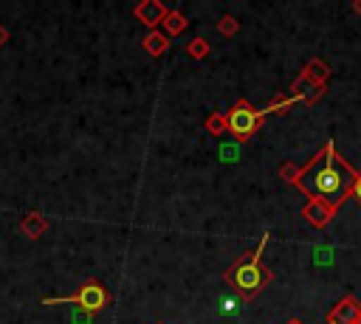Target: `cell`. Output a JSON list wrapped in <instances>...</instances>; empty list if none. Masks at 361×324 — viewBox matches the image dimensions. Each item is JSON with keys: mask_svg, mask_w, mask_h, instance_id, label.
Instances as JSON below:
<instances>
[{"mask_svg": "<svg viewBox=\"0 0 361 324\" xmlns=\"http://www.w3.org/2000/svg\"><path fill=\"white\" fill-rule=\"evenodd\" d=\"M71 316H73V318H71L73 324H90V321H93V318H90V313H87V310H82V307H79L76 313H71Z\"/></svg>", "mask_w": 361, "mask_h": 324, "instance_id": "9a60e30c", "label": "cell"}, {"mask_svg": "<svg viewBox=\"0 0 361 324\" xmlns=\"http://www.w3.org/2000/svg\"><path fill=\"white\" fill-rule=\"evenodd\" d=\"M133 14H135L138 23L147 25V31H155V25L164 23V17L169 14V8H166L161 0H141V3H135Z\"/></svg>", "mask_w": 361, "mask_h": 324, "instance_id": "52a82bcc", "label": "cell"}, {"mask_svg": "<svg viewBox=\"0 0 361 324\" xmlns=\"http://www.w3.org/2000/svg\"><path fill=\"white\" fill-rule=\"evenodd\" d=\"M265 245H268V234H262L259 245H257L251 254L240 256V259L223 273L226 285H228L243 301L259 296V293L271 285V270L262 265V251H265Z\"/></svg>", "mask_w": 361, "mask_h": 324, "instance_id": "7a4b0ae2", "label": "cell"}, {"mask_svg": "<svg viewBox=\"0 0 361 324\" xmlns=\"http://www.w3.org/2000/svg\"><path fill=\"white\" fill-rule=\"evenodd\" d=\"M338 214V208L322 197H307V203L302 206V217L313 225V228H327L333 223V217Z\"/></svg>", "mask_w": 361, "mask_h": 324, "instance_id": "5b68a950", "label": "cell"}, {"mask_svg": "<svg viewBox=\"0 0 361 324\" xmlns=\"http://www.w3.org/2000/svg\"><path fill=\"white\" fill-rule=\"evenodd\" d=\"M141 45H144V51H147L149 56H161V54H166V48H169V37H166L164 31H147L144 39H141Z\"/></svg>", "mask_w": 361, "mask_h": 324, "instance_id": "30bf717a", "label": "cell"}, {"mask_svg": "<svg viewBox=\"0 0 361 324\" xmlns=\"http://www.w3.org/2000/svg\"><path fill=\"white\" fill-rule=\"evenodd\" d=\"M186 54H189L192 59H206V56L212 54V45H209L206 37H195V39L186 45Z\"/></svg>", "mask_w": 361, "mask_h": 324, "instance_id": "4fadbf2b", "label": "cell"}, {"mask_svg": "<svg viewBox=\"0 0 361 324\" xmlns=\"http://www.w3.org/2000/svg\"><path fill=\"white\" fill-rule=\"evenodd\" d=\"M355 175H358V169L350 166V161L336 152L333 141H327L319 149V155L305 166H293V163L279 166V177L282 180H288L290 186L302 189L307 197H322V200L333 203L336 208H341L353 197Z\"/></svg>", "mask_w": 361, "mask_h": 324, "instance_id": "6da1fadb", "label": "cell"}, {"mask_svg": "<svg viewBox=\"0 0 361 324\" xmlns=\"http://www.w3.org/2000/svg\"><path fill=\"white\" fill-rule=\"evenodd\" d=\"M217 31H220L223 37H234V34L240 31V20H237L234 14H223V17L217 20Z\"/></svg>", "mask_w": 361, "mask_h": 324, "instance_id": "5bb4252c", "label": "cell"}, {"mask_svg": "<svg viewBox=\"0 0 361 324\" xmlns=\"http://www.w3.org/2000/svg\"><path fill=\"white\" fill-rule=\"evenodd\" d=\"M164 34L166 37H178V34H183L186 31V25H189V20H186V14L180 11V8H169V14L164 17Z\"/></svg>", "mask_w": 361, "mask_h": 324, "instance_id": "8fae6325", "label": "cell"}, {"mask_svg": "<svg viewBox=\"0 0 361 324\" xmlns=\"http://www.w3.org/2000/svg\"><path fill=\"white\" fill-rule=\"evenodd\" d=\"M6 42H8V28H6L3 23H0V48H3Z\"/></svg>", "mask_w": 361, "mask_h": 324, "instance_id": "ac0fdd59", "label": "cell"}, {"mask_svg": "<svg viewBox=\"0 0 361 324\" xmlns=\"http://www.w3.org/2000/svg\"><path fill=\"white\" fill-rule=\"evenodd\" d=\"M288 324H302V321H299V318L293 316V318H288Z\"/></svg>", "mask_w": 361, "mask_h": 324, "instance_id": "ffe728a7", "label": "cell"}, {"mask_svg": "<svg viewBox=\"0 0 361 324\" xmlns=\"http://www.w3.org/2000/svg\"><path fill=\"white\" fill-rule=\"evenodd\" d=\"M76 304V307H82V310H87V313H96V310H102V307H107L110 304V290L99 282V279H87L76 293H71V296H51V299H42V304L45 307H51V304Z\"/></svg>", "mask_w": 361, "mask_h": 324, "instance_id": "277c9868", "label": "cell"}, {"mask_svg": "<svg viewBox=\"0 0 361 324\" xmlns=\"http://www.w3.org/2000/svg\"><path fill=\"white\" fill-rule=\"evenodd\" d=\"M353 197H355L358 206H361V169H358V175H355V180H353Z\"/></svg>", "mask_w": 361, "mask_h": 324, "instance_id": "2e32d148", "label": "cell"}, {"mask_svg": "<svg viewBox=\"0 0 361 324\" xmlns=\"http://www.w3.org/2000/svg\"><path fill=\"white\" fill-rule=\"evenodd\" d=\"M20 228H23V234H25V237L39 239V237L48 231V220H45L39 211H31V214H25V217L20 220Z\"/></svg>", "mask_w": 361, "mask_h": 324, "instance_id": "9c48e42d", "label": "cell"}, {"mask_svg": "<svg viewBox=\"0 0 361 324\" xmlns=\"http://www.w3.org/2000/svg\"><path fill=\"white\" fill-rule=\"evenodd\" d=\"M203 127L209 135H223V132H228V118H226V113H212L203 121Z\"/></svg>", "mask_w": 361, "mask_h": 324, "instance_id": "7c38bea8", "label": "cell"}, {"mask_svg": "<svg viewBox=\"0 0 361 324\" xmlns=\"http://www.w3.org/2000/svg\"><path fill=\"white\" fill-rule=\"evenodd\" d=\"M350 8H353V11H355V14H361V0H355V3H353V6H350Z\"/></svg>", "mask_w": 361, "mask_h": 324, "instance_id": "d6986e66", "label": "cell"}, {"mask_svg": "<svg viewBox=\"0 0 361 324\" xmlns=\"http://www.w3.org/2000/svg\"><path fill=\"white\" fill-rule=\"evenodd\" d=\"M324 324H361V304L353 296H341L327 313Z\"/></svg>", "mask_w": 361, "mask_h": 324, "instance_id": "8992f818", "label": "cell"}, {"mask_svg": "<svg viewBox=\"0 0 361 324\" xmlns=\"http://www.w3.org/2000/svg\"><path fill=\"white\" fill-rule=\"evenodd\" d=\"M158 324H164V321H158Z\"/></svg>", "mask_w": 361, "mask_h": 324, "instance_id": "44dd1931", "label": "cell"}, {"mask_svg": "<svg viewBox=\"0 0 361 324\" xmlns=\"http://www.w3.org/2000/svg\"><path fill=\"white\" fill-rule=\"evenodd\" d=\"M220 155H223V161H237V158H234V149H231V147H223V152H220Z\"/></svg>", "mask_w": 361, "mask_h": 324, "instance_id": "e0dca14e", "label": "cell"}, {"mask_svg": "<svg viewBox=\"0 0 361 324\" xmlns=\"http://www.w3.org/2000/svg\"><path fill=\"white\" fill-rule=\"evenodd\" d=\"M327 79H330V68L322 62V59H310L307 62V68L299 73V79L293 82V85H302V82H307L316 93H324V85H327Z\"/></svg>", "mask_w": 361, "mask_h": 324, "instance_id": "ba28073f", "label": "cell"}, {"mask_svg": "<svg viewBox=\"0 0 361 324\" xmlns=\"http://www.w3.org/2000/svg\"><path fill=\"white\" fill-rule=\"evenodd\" d=\"M226 118H228V132L234 135V141H237V144H245V141H251V135L259 132L265 113L257 110L248 99H240V101L226 113Z\"/></svg>", "mask_w": 361, "mask_h": 324, "instance_id": "3957f363", "label": "cell"}]
</instances>
